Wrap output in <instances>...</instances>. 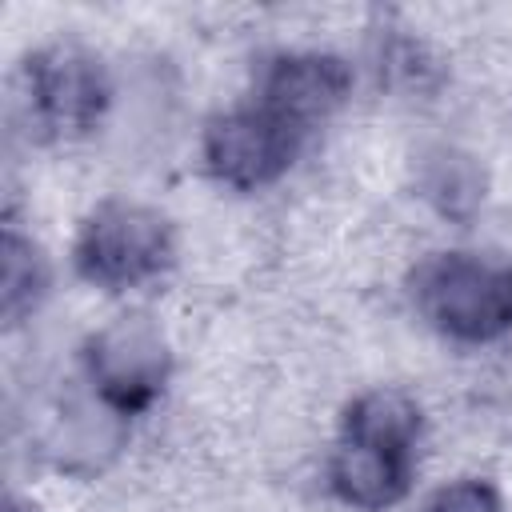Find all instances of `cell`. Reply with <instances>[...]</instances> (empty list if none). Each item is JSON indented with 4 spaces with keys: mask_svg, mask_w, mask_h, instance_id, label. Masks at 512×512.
<instances>
[{
    "mask_svg": "<svg viewBox=\"0 0 512 512\" xmlns=\"http://www.w3.org/2000/svg\"><path fill=\"white\" fill-rule=\"evenodd\" d=\"M420 308L460 340H492L512 328V268L492 256H436L416 280Z\"/></svg>",
    "mask_w": 512,
    "mask_h": 512,
    "instance_id": "1",
    "label": "cell"
},
{
    "mask_svg": "<svg viewBox=\"0 0 512 512\" xmlns=\"http://www.w3.org/2000/svg\"><path fill=\"white\" fill-rule=\"evenodd\" d=\"M172 256V236L160 212L140 204H104L80 232L76 264L104 288H124L156 276Z\"/></svg>",
    "mask_w": 512,
    "mask_h": 512,
    "instance_id": "2",
    "label": "cell"
},
{
    "mask_svg": "<svg viewBox=\"0 0 512 512\" xmlns=\"http://www.w3.org/2000/svg\"><path fill=\"white\" fill-rule=\"evenodd\" d=\"M88 368L108 404L120 412L144 408L156 400L168 376V348L164 336L144 316H120L100 328L88 344Z\"/></svg>",
    "mask_w": 512,
    "mask_h": 512,
    "instance_id": "3",
    "label": "cell"
},
{
    "mask_svg": "<svg viewBox=\"0 0 512 512\" xmlns=\"http://www.w3.org/2000/svg\"><path fill=\"white\" fill-rule=\"evenodd\" d=\"M292 148H296L292 124L268 108L228 112V116L212 120V128L204 136L208 168L232 188H260V184L276 180L288 168Z\"/></svg>",
    "mask_w": 512,
    "mask_h": 512,
    "instance_id": "4",
    "label": "cell"
},
{
    "mask_svg": "<svg viewBox=\"0 0 512 512\" xmlns=\"http://www.w3.org/2000/svg\"><path fill=\"white\" fill-rule=\"evenodd\" d=\"M32 116L56 132H84L100 120L108 104V84L100 60L72 44H56L28 64Z\"/></svg>",
    "mask_w": 512,
    "mask_h": 512,
    "instance_id": "5",
    "label": "cell"
},
{
    "mask_svg": "<svg viewBox=\"0 0 512 512\" xmlns=\"http://www.w3.org/2000/svg\"><path fill=\"white\" fill-rule=\"evenodd\" d=\"M124 416L104 396L64 392L44 424V452L64 472H100L124 444Z\"/></svg>",
    "mask_w": 512,
    "mask_h": 512,
    "instance_id": "6",
    "label": "cell"
},
{
    "mask_svg": "<svg viewBox=\"0 0 512 512\" xmlns=\"http://www.w3.org/2000/svg\"><path fill=\"white\" fill-rule=\"evenodd\" d=\"M348 92V68L332 56H284L268 68L264 96L268 112L292 128L316 116H328Z\"/></svg>",
    "mask_w": 512,
    "mask_h": 512,
    "instance_id": "7",
    "label": "cell"
},
{
    "mask_svg": "<svg viewBox=\"0 0 512 512\" xmlns=\"http://www.w3.org/2000/svg\"><path fill=\"white\" fill-rule=\"evenodd\" d=\"M332 484L356 508H388L408 488V452L344 440L332 460Z\"/></svg>",
    "mask_w": 512,
    "mask_h": 512,
    "instance_id": "8",
    "label": "cell"
},
{
    "mask_svg": "<svg viewBox=\"0 0 512 512\" xmlns=\"http://www.w3.org/2000/svg\"><path fill=\"white\" fill-rule=\"evenodd\" d=\"M416 188L440 216L468 220L484 200V172L476 156L452 144H432L416 156Z\"/></svg>",
    "mask_w": 512,
    "mask_h": 512,
    "instance_id": "9",
    "label": "cell"
},
{
    "mask_svg": "<svg viewBox=\"0 0 512 512\" xmlns=\"http://www.w3.org/2000/svg\"><path fill=\"white\" fill-rule=\"evenodd\" d=\"M416 432H420V412L400 392H368L348 412V440L356 444L408 452Z\"/></svg>",
    "mask_w": 512,
    "mask_h": 512,
    "instance_id": "10",
    "label": "cell"
},
{
    "mask_svg": "<svg viewBox=\"0 0 512 512\" xmlns=\"http://www.w3.org/2000/svg\"><path fill=\"white\" fill-rule=\"evenodd\" d=\"M0 296H4V316L20 320L28 308H36V300L48 288V268L44 256L16 232L4 236V280H0Z\"/></svg>",
    "mask_w": 512,
    "mask_h": 512,
    "instance_id": "11",
    "label": "cell"
},
{
    "mask_svg": "<svg viewBox=\"0 0 512 512\" xmlns=\"http://www.w3.org/2000/svg\"><path fill=\"white\" fill-rule=\"evenodd\" d=\"M432 512H500V500H496V492L488 484L460 480V484H448L432 500Z\"/></svg>",
    "mask_w": 512,
    "mask_h": 512,
    "instance_id": "12",
    "label": "cell"
},
{
    "mask_svg": "<svg viewBox=\"0 0 512 512\" xmlns=\"http://www.w3.org/2000/svg\"><path fill=\"white\" fill-rule=\"evenodd\" d=\"M8 512H32V508H20V504H12V508H8Z\"/></svg>",
    "mask_w": 512,
    "mask_h": 512,
    "instance_id": "13",
    "label": "cell"
}]
</instances>
